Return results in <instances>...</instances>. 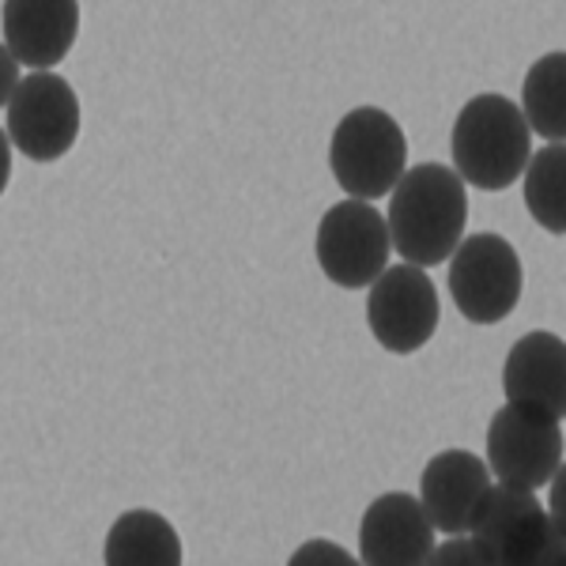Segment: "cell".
Masks as SVG:
<instances>
[{
    "mask_svg": "<svg viewBox=\"0 0 566 566\" xmlns=\"http://www.w3.org/2000/svg\"><path fill=\"white\" fill-rule=\"evenodd\" d=\"M386 223L392 250L405 258V264L423 272L431 264H446L464 242L469 189L446 163H419L389 193Z\"/></svg>",
    "mask_w": 566,
    "mask_h": 566,
    "instance_id": "obj_1",
    "label": "cell"
},
{
    "mask_svg": "<svg viewBox=\"0 0 566 566\" xmlns=\"http://www.w3.org/2000/svg\"><path fill=\"white\" fill-rule=\"evenodd\" d=\"M450 148L453 170L464 186L499 193L525 178L528 159H533V129L522 106L510 103L506 95H476L461 106Z\"/></svg>",
    "mask_w": 566,
    "mask_h": 566,
    "instance_id": "obj_2",
    "label": "cell"
},
{
    "mask_svg": "<svg viewBox=\"0 0 566 566\" xmlns=\"http://www.w3.org/2000/svg\"><path fill=\"white\" fill-rule=\"evenodd\" d=\"M328 167L348 200H381L408 175L405 129L381 106H355L333 129Z\"/></svg>",
    "mask_w": 566,
    "mask_h": 566,
    "instance_id": "obj_3",
    "label": "cell"
},
{
    "mask_svg": "<svg viewBox=\"0 0 566 566\" xmlns=\"http://www.w3.org/2000/svg\"><path fill=\"white\" fill-rule=\"evenodd\" d=\"M472 541L491 555L495 566H566V536L533 491H514L495 483L483 499Z\"/></svg>",
    "mask_w": 566,
    "mask_h": 566,
    "instance_id": "obj_4",
    "label": "cell"
},
{
    "mask_svg": "<svg viewBox=\"0 0 566 566\" xmlns=\"http://www.w3.org/2000/svg\"><path fill=\"white\" fill-rule=\"evenodd\" d=\"M563 427L528 405H502L488 427V469L502 488L541 491L563 469Z\"/></svg>",
    "mask_w": 566,
    "mask_h": 566,
    "instance_id": "obj_5",
    "label": "cell"
},
{
    "mask_svg": "<svg viewBox=\"0 0 566 566\" xmlns=\"http://www.w3.org/2000/svg\"><path fill=\"white\" fill-rule=\"evenodd\" d=\"M522 258L502 234H464L450 258V295L472 325H499L522 303Z\"/></svg>",
    "mask_w": 566,
    "mask_h": 566,
    "instance_id": "obj_6",
    "label": "cell"
},
{
    "mask_svg": "<svg viewBox=\"0 0 566 566\" xmlns=\"http://www.w3.org/2000/svg\"><path fill=\"white\" fill-rule=\"evenodd\" d=\"M317 264L336 287H374L386 276L392 234L386 216L363 200H340L317 223Z\"/></svg>",
    "mask_w": 566,
    "mask_h": 566,
    "instance_id": "obj_7",
    "label": "cell"
},
{
    "mask_svg": "<svg viewBox=\"0 0 566 566\" xmlns=\"http://www.w3.org/2000/svg\"><path fill=\"white\" fill-rule=\"evenodd\" d=\"M80 98L57 72H31L4 106V136L31 163H53L80 136Z\"/></svg>",
    "mask_w": 566,
    "mask_h": 566,
    "instance_id": "obj_8",
    "label": "cell"
},
{
    "mask_svg": "<svg viewBox=\"0 0 566 566\" xmlns=\"http://www.w3.org/2000/svg\"><path fill=\"white\" fill-rule=\"evenodd\" d=\"M367 325L389 355H416L438 328V291L416 264H392L367 295Z\"/></svg>",
    "mask_w": 566,
    "mask_h": 566,
    "instance_id": "obj_9",
    "label": "cell"
},
{
    "mask_svg": "<svg viewBox=\"0 0 566 566\" xmlns=\"http://www.w3.org/2000/svg\"><path fill=\"white\" fill-rule=\"evenodd\" d=\"M438 528L427 517L423 502L408 491H389L367 506L359 522L363 566H431Z\"/></svg>",
    "mask_w": 566,
    "mask_h": 566,
    "instance_id": "obj_10",
    "label": "cell"
},
{
    "mask_svg": "<svg viewBox=\"0 0 566 566\" xmlns=\"http://www.w3.org/2000/svg\"><path fill=\"white\" fill-rule=\"evenodd\" d=\"M488 461L469 450H442L427 461L423 476H419V502H423L427 517L438 533L446 536H469L476 522L483 499L491 495Z\"/></svg>",
    "mask_w": 566,
    "mask_h": 566,
    "instance_id": "obj_11",
    "label": "cell"
},
{
    "mask_svg": "<svg viewBox=\"0 0 566 566\" xmlns=\"http://www.w3.org/2000/svg\"><path fill=\"white\" fill-rule=\"evenodd\" d=\"M80 34V4L72 0H8L4 50L31 72H53Z\"/></svg>",
    "mask_w": 566,
    "mask_h": 566,
    "instance_id": "obj_12",
    "label": "cell"
},
{
    "mask_svg": "<svg viewBox=\"0 0 566 566\" xmlns=\"http://www.w3.org/2000/svg\"><path fill=\"white\" fill-rule=\"evenodd\" d=\"M502 392L510 405H528L566 419V340L555 333H528L510 348L502 367Z\"/></svg>",
    "mask_w": 566,
    "mask_h": 566,
    "instance_id": "obj_13",
    "label": "cell"
},
{
    "mask_svg": "<svg viewBox=\"0 0 566 566\" xmlns=\"http://www.w3.org/2000/svg\"><path fill=\"white\" fill-rule=\"evenodd\" d=\"M106 566H181L178 528L155 510H129L106 533Z\"/></svg>",
    "mask_w": 566,
    "mask_h": 566,
    "instance_id": "obj_14",
    "label": "cell"
},
{
    "mask_svg": "<svg viewBox=\"0 0 566 566\" xmlns=\"http://www.w3.org/2000/svg\"><path fill=\"white\" fill-rule=\"evenodd\" d=\"M522 114L528 129L544 136L547 144H566V53H544L525 72L522 84Z\"/></svg>",
    "mask_w": 566,
    "mask_h": 566,
    "instance_id": "obj_15",
    "label": "cell"
},
{
    "mask_svg": "<svg viewBox=\"0 0 566 566\" xmlns=\"http://www.w3.org/2000/svg\"><path fill=\"white\" fill-rule=\"evenodd\" d=\"M525 208L547 234H566V144H547L528 159Z\"/></svg>",
    "mask_w": 566,
    "mask_h": 566,
    "instance_id": "obj_16",
    "label": "cell"
},
{
    "mask_svg": "<svg viewBox=\"0 0 566 566\" xmlns=\"http://www.w3.org/2000/svg\"><path fill=\"white\" fill-rule=\"evenodd\" d=\"M431 566H495V563H491V555L472 536H450L446 544L434 547Z\"/></svg>",
    "mask_w": 566,
    "mask_h": 566,
    "instance_id": "obj_17",
    "label": "cell"
},
{
    "mask_svg": "<svg viewBox=\"0 0 566 566\" xmlns=\"http://www.w3.org/2000/svg\"><path fill=\"white\" fill-rule=\"evenodd\" d=\"M287 566H363V559H355L348 547L333 541H306L287 559Z\"/></svg>",
    "mask_w": 566,
    "mask_h": 566,
    "instance_id": "obj_18",
    "label": "cell"
},
{
    "mask_svg": "<svg viewBox=\"0 0 566 566\" xmlns=\"http://www.w3.org/2000/svg\"><path fill=\"white\" fill-rule=\"evenodd\" d=\"M552 488V495H547V514H552V522L563 528V536H566V461H563V469L555 472V480L547 483Z\"/></svg>",
    "mask_w": 566,
    "mask_h": 566,
    "instance_id": "obj_19",
    "label": "cell"
},
{
    "mask_svg": "<svg viewBox=\"0 0 566 566\" xmlns=\"http://www.w3.org/2000/svg\"><path fill=\"white\" fill-rule=\"evenodd\" d=\"M0 61H4V84H0V103H12V95L20 91V84H23V76H20V57H15L12 50H0Z\"/></svg>",
    "mask_w": 566,
    "mask_h": 566,
    "instance_id": "obj_20",
    "label": "cell"
}]
</instances>
